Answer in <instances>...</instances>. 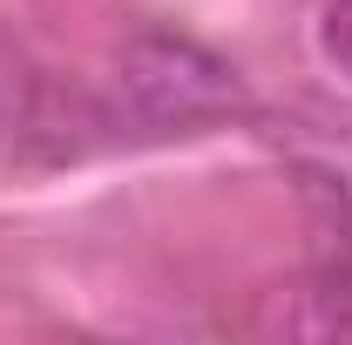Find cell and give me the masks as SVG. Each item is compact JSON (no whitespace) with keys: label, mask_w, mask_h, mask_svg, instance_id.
Instances as JSON below:
<instances>
[{"label":"cell","mask_w":352,"mask_h":345,"mask_svg":"<svg viewBox=\"0 0 352 345\" xmlns=\"http://www.w3.org/2000/svg\"><path fill=\"white\" fill-rule=\"evenodd\" d=\"M318 54L332 75L352 82V0H325L318 7Z\"/></svg>","instance_id":"obj_3"},{"label":"cell","mask_w":352,"mask_h":345,"mask_svg":"<svg viewBox=\"0 0 352 345\" xmlns=\"http://www.w3.org/2000/svg\"><path fill=\"white\" fill-rule=\"evenodd\" d=\"M258 332L271 339H352V278H325L311 291H271Z\"/></svg>","instance_id":"obj_2"},{"label":"cell","mask_w":352,"mask_h":345,"mask_svg":"<svg viewBox=\"0 0 352 345\" xmlns=\"http://www.w3.org/2000/svg\"><path fill=\"white\" fill-rule=\"evenodd\" d=\"M122 95L149 122H210V115L244 109L237 75L190 41H135L122 54Z\"/></svg>","instance_id":"obj_1"}]
</instances>
